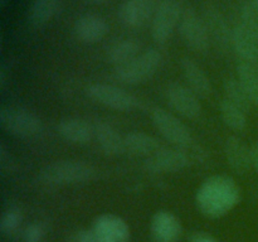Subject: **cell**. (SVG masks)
<instances>
[{
    "label": "cell",
    "mask_w": 258,
    "mask_h": 242,
    "mask_svg": "<svg viewBox=\"0 0 258 242\" xmlns=\"http://www.w3.org/2000/svg\"><path fill=\"white\" fill-rule=\"evenodd\" d=\"M241 201V188L227 175H213L201 184L196 203L202 214L208 218H221L233 211Z\"/></svg>",
    "instance_id": "1"
},
{
    "label": "cell",
    "mask_w": 258,
    "mask_h": 242,
    "mask_svg": "<svg viewBox=\"0 0 258 242\" xmlns=\"http://www.w3.org/2000/svg\"><path fill=\"white\" fill-rule=\"evenodd\" d=\"M95 176V166L83 160H58L39 171L40 183L49 187L88 183Z\"/></svg>",
    "instance_id": "2"
},
{
    "label": "cell",
    "mask_w": 258,
    "mask_h": 242,
    "mask_svg": "<svg viewBox=\"0 0 258 242\" xmlns=\"http://www.w3.org/2000/svg\"><path fill=\"white\" fill-rule=\"evenodd\" d=\"M160 52L158 49L144 50L126 65L116 67L113 71L115 78L126 85H140L150 80L161 65Z\"/></svg>",
    "instance_id": "3"
},
{
    "label": "cell",
    "mask_w": 258,
    "mask_h": 242,
    "mask_svg": "<svg viewBox=\"0 0 258 242\" xmlns=\"http://www.w3.org/2000/svg\"><path fill=\"white\" fill-rule=\"evenodd\" d=\"M0 125L17 138L32 139L43 133V121L37 113L27 108L3 107L0 110Z\"/></svg>",
    "instance_id": "4"
},
{
    "label": "cell",
    "mask_w": 258,
    "mask_h": 242,
    "mask_svg": "<svg viewBox=\"0 0 258 242\" xmlns=\"http://www.w3.org/2000/svg\"><path fill=\"white\" fill-rule=\"evenodd\" d=\"M180 0H161L151 18V37L159 44L170 39L183 14Z\"/></svg>",
    "instance_id": "5"
},
{
    "label": "cell",
    "mask_w": 258,
    "mask_h": 242,
    "mask_svg": "<svg viewBox=\"0 0 258 242\" xmlns=\"http://www.w3.org/2000/svg\"><path fill=\"white\" fill-rule=\"evenodd\" d=\"M151 120L161 136L176 148L185 149L193 143V136L188 126L169 111L155 107L151 111Z\"/></svg>",
    "instance_id": "6"
},
{
    "label": "cell",
    "mask_w": 258,
    "mask_h": 242,
    "mask_svg": "<svg viewBox=\"0 0 258 242\" xmlns=\"http://www.w3.org/2000/svg\"><path fill=\"white\" fill-rule=\"evenodd\" d=\"M87 96L100 105L116 111H131L138 105V98L123 88L110 83L95 82L86 88Z\"/></svg>",
    "instance_id": "7"
},
{
    "label": "cell",
    "mask_w": 258,
    "mask_h": 242,
    "mask_svg": "<svg viewBox=\"0 0 258 242\" xmlns=\"http://www.w3.org/2000/svg\"><path fill=\"white\" fill-rule=\"evenodd\" d=\"M179 32L189 48L204 53L209 49L211 37L202 15L193 8H185L179 23Z\"/></svg>",
    "instance_id": "8"
},
{
    "label": "cell",
    "mask_w": 258,
    "mask_h": 242,
    "mask_svg": "<svg viewBox=\"0 0 258 242\" xmlns=\"http://www.w3.org/2000/svg\"><path fill=\"white\" fill-rule=\"evenodd\" d=\"M191 163L190 156L181 148H160L145 161L146 170L153 174L178 173L188 168Z\"/></svg>",
    "instance_id": "9"
},
{
    "label": "cell",
    "mask_w": 258,
    "mask_h": 242,
    "mask_svg": "<svg viewBox=\"0 0 258 242\" xmlns=\"http://www.w3.org/2000/svg\"><path fill=\"white\" fill-rule=\"evenodd\" d=\"M166 101L175 112L183 117L194 120L202 113V105L199 97L186 86L173 82L166 87Z\"/></svg>",
    "instance_id": "10"
},
{
    "label": "cell",
    "mask_w": 258,
    "mask_h": 242,
    "mask_svg": "<svg viewBox=\"0 0 258 242\" xmlns=\"http://www.w3.org/2000/svg\"><path fill=\"white\" fill-rule=\"evenodd\" d=\"M92 231L100 242H128L131 236L125 219L111 213L98 216Z\"/></svg>",
    "instance_id": "11"
},
{
    "label": "cell",
    "mask_w": 258,
    "mask_h": 242,
    "mask_svg": "<svg viewBox=\"0 0 258 242\" xmlns=\"http://www.w3.org/2000/svg\"><path fill=\"white\" fill-rule=\"evenodd\" d=\"M155 9V0H123L117 17L125 27L140 28L153 18Z\"/></svg>",
    "instance_id": "12"
},
{
    "label": "cell",
    "mask_w": 258,
    "mask_h": 242,
    "mask_svg": "<svg viewBox=\"0 0 258 242\" xmlns=\"http://www.w3.org/2000/svg\"><path fill=\"white\" fill-rule=\"evenodd\" d=\"M73 32L80 42L93 44L106 37L108 33V24L101 15L87 13L76 19Z\"/></svg>",
    "instance_id": "13"
},
{
    "label": "cell",
    "mask_w": 258,
    "mask_h": 242,
    "mask_svg": "<svg viewBox=\"0 0 258 242\" xmlns=\"http://www.w3.org/2000/svg\"><path fill=\"white\" fill-rule=\"evenodd\" d=\"M150 232L154 242H178L183 232L180 221L169 211H158L150 222Z\"/></svg>",
    "instance_id": "14"
},
{
    "label": "cell",
    "mask_w": 258,
    "mask_h": 242,
    "mask_svg": "<svg viewBox=\"0 0 258 242\" xmlns=\"http://www.w3.org/2000/svg\"><path fill=\"white\" fill-rule=\"evenodd\" d=\"M57 131L60 138L76 145H85L95 138V125L78 117L60 120L57 125Z\"/></svg>",
    "instance_id": "15"
},
{
    "label": "cell",
    "mask_w": 258,
    "mask_h": 242,
    "mask_svg": "<svg viewBox=\"0 0 258 242\" xmlns=\"http://www.w3.org/2000/svg\"><path fill=\"white\" fill-rule=\"evenodd\" d=\"M95 138L105 155L117 156L125 153V136L106 121L95 124Z\"/></svg>",
    "instance_id": "16"
},
{
    "label": "cell",
    "mask_w": 258,
    "mask_h": 242,
    "mask_svg": "<svg viewBox=\"0 0 258 242\" xmlns=\"http://www.w3.org/2000/svg\"><path fill=\"white\" fill-rule=\"evenodd\" d=\"M180 67L183 70L184 77L188 82L189 88L199 98L209 97L212 91H213V87H212L211 80H209L206 71L196 60L189 57H184L180 60Z\"/></svg>",
    "instance_id": "17"
},
{
    "label": "cell",
    "mask_w": 258,
    "mask_h": 242,
    "mask_svg": "<svg viewBox=\"0 0 258 242\" xmlns=\"http://www.w3.org/2000/svg\"><path fill=\"white\" fill-rule=\"evenodd\" d=\"M211 42L221 49H227L232 43V30L223 15L214 8L206 9L203 15Z\"/></svg>",
    "instance_id": "18"
},
{
    "label": "cell",
    "mask_w": 258,
    "mask_h": 242,
    "mask_svg": "<svg viewBox=\"0 0 258 242\" xmlns=\"http://www.w3.org/2000/svg\"><path fill=\"white\" fill-rule=\"evenodd\" d=\"M224 154L227 163L237 174H244L251 168V154L249 146L239 136L231 135L224 144Z\"/></svg>",
    "instance_id": "19"
},
{
    "label": "cell",
    "mask_w": 258,
    "mask_h": 242,
    "mask_svg": "<svg viewBox=\"0 0 258 242\" xmlns=\"http://www.w3.org/2000/svg\"><path fill=\"white\" fill-rule=\"evenodd\" d=\"M231 45L242 62L254 65L258 60V38L244 29L241 24H237L232 30Z\"/></svg>",
    "instance_id": "20"
},
{
    "label": "cell",
    "mask_w": 258,
    "mask_h": 242,
    "mask_svg": "<svg viewBox=\"0 0 258 242\" xmlns=\"http://www.w3.org/2000/svg\"><path fill=\"white\" fill-rule=\"evenodd\" d=\"M140 43L133 38H125L112 43L106 50V59L116 67L126 65L140 54Z\"/></svg>",
    "instance_id": "21"
},
{
    "label": "cell",
    "mask_w": 258,
    "mask_h": 242,
    "mask_svg": "<svg viewBox=\"0 0 258 242\" xmlns=\"http://www.w3.org/2000/svg\"><path fill=\"white\" fill-rule=\"evenodd\" d=\"M161 148L160 143L150 134L131 131L125 135V153L135 156H151Z\"/></svg>",
    "instance_id": "22"
},
{
    "label": "cell",
    "mask_w": 258,
    "mask_h": 242,
    "mask_svg": "<svg viewBox=\"0 0 258 242\" xmlns=\"http://www.w3.org/2000/svg\"><path fill=\"white\" fill-rule=\"evenodd\" d=\"M60 0H32L28 9V22L35 28H42L54 18L59 10Z\"/></svg>",
    "instance_id": "23"
},
{
    "label": "cell",
    "mask_w": 258,
    "mask_h": 242,
    "mask_svg": "<svg viewBox=\"0 0 258 242\" xmlns=\"http://www.w3.org/2000/svg\"><path fill=\"white\" fill-rule=\"evenodd\" d=\"M237 80L246 91L252 105H258V70L253 63L241 60L237 66Z\"/></svg>",
    "instance_id": "24"
},
{
    "label": "cell",
    "mask_w": 258,
    "mask_h": 242,
    "mask_svg": "<svg viewBox=\"0 0 258 242\" xmlns=\"http://www.w3.org/2000/svg\"><path fill=\"white\" fill-rule=\"evenodd\" d=\"M219 111L223 123L229 129L236 131H242L247 126V112L237 107L232 102H229L227 98H223L219 103Z\"/></svg>",
    "instance_id": "25"
},
{
    "label": "cell",
    "mask_w": 258,
    "mask_h": 242,
    "mask_svg": "<svg viewBox=\"0 0 258 242\" xmlns=\"http://www.w3.org/2000/svg\"><path fill=\"white\" fill-rule=\"evenodd\" d=\"M224 93H226L224 98H227L229 102L236 105L237 107L243 110L244 112H248L252 102L237 78H228L224 82Z\"/></svg>",
    "instance_id": "26"
},
{
    "label": "cell",
    "mask_w": 258,
    "mask_h": 242,
    "mask_svg": "<svg viewBox=\"0 0 258 242\" xmlns=\"http://www.w3.org/2000/svg\"><path fill=\"white\" fill-rule=\"evenodd\" d=\"M239 24L258 38V10L252 2H246L241 8V22Z\"/></svg>",
    "instance_id": "27"
},
{
    "label": "cell",
    "mask_w": 258,
    "mask_h": 242,
    "mask_svg": "<svg viewBox=\"0 0 258 242\" xmlns=\"http://www.w3.org/2000/svg\"><path fill=\"white\" fill-rule=\"evenodd\" d=\"M22 219L23 217L19 209H8V211H5L3 213L2 218H0V229L5 234L14 233L19 228L20 223H22Z\"/></svg>",
    "instance_id": "28"
},
{
    "label": "cell",
    "mask_w": 258,
    "mask_h": 242,
    "mask_svg": "<svg viewBox=\"0 0 258 242\" xmlns=\"http://www.w3.org/2000/svg\"><path fill=\"white\" fill-rule=\"evenodd\" d=\"M45 231L42 223H32L25 228L24 231V241L25 242H40Z\"/></svg>",
    "instance_id": "29"
},
{
    "label": "cell",
    "mask_w": 258,
    "mask_h": 242,
    "mask_svg": "<svg viewBox=\"0 0 258 242\" xmlns=\"http://www.w3.org/2000/svg\"><path fill=\"white\" fill-rule=\"evenodd\" d=\"M0 166H2L3 170L9 171V173L14 170V160H13V156L4 144H2V146H0Z\"/></svg>",
    "instance_id": "30"
},
{
    "label": "cell",
    "mask_w": 258,
    "mask_h": 242,
    "mask_svg": "<svg viewBox=\"0 0 258 242\" xmlns=\"http://www.w3.org/2000/svg\"><path fill=\"white\" fill-rule=\"evenodd\" d=\"M189 242H219L216 237L206 232H196L189 237Z\"/></svg>",
    "instance_id": "31"
},
{
    "label": "cell",
    "mask_w": 258,
    "mask_h": 242,
    "mask_svg": "<svg viewBox=\"0 0 258 242\" xmlns=\"http://www.w3.org/2000/svg\"><path fill=\"white\" fill-rule=\"evenodd\" d=\"M76 242H100L92 229H85V231L78 232L76 237Z\"/></svg>",
    "instance_id": "32"
},
{
    "label": "cell",
    "mask_w": 258,
    "mask_h": 242,
    "mask_svg": "<svg viewBox=\"0 0 258 242\" xmlns=\"http://www.w3.org/2000/svg\"><path fill=\"white\" fill-rule=\"evenodd\" d=\"M249 154H251V168L258 173V141L249 146Z\"/></svg>",
    "instance_id": "33"
},
{
    "label": "cell",
    "mask_w": 258,
    "mask_h": 242,
    "mask_svg": "<svg viewBox=\"0 0 258 242\" xmlns=\"http://www.w3.org/2000/svg\"><path fill=\"white\" fill-rule=\"evenodd\" d=\"M86 2L92 3V4H105V3H107L108 0H86Z\"/></svg>",
    "instance_id": "34"
},
{
    "label": "cell",
    "mask_w": 258,
    "mask_h": 242,
    "mask_svg": "<svg viewBox=\"0 0 258 242\" xmlns=\"http://www.w3.org/2000/svg\"><path fill=\"white\" fill-rule=\"evenodd\" d=\"M251 2H252V4L254 5V8L258 10V0H251Z\"/></svg>",
    "instance_id": "35"
}]
</instances>
